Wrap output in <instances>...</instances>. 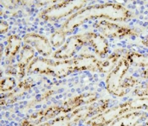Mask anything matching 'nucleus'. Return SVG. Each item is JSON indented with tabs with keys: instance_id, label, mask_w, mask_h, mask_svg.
Returning a JSON list of instances; mask_svg holds the SVG:
<instances>
[{
	"instance_id": "obj_6",
	"label": "nucleus",
	"mask_w": 148,
	"mask_h": 126,
	"mask_svg": "<svg viewBox=\"0 0 148 126\" xmlns=\"http://www.w3.org/2000/svg\"><path fill=\"white\" fill-rule=\"evenodd\" d=\"M63 114L64 112L62 106L53 105L48 107L47 108L37 111L34 114L27 116L21 121L20 126H38L49 121L51 119H54L58 115Z\"/></svg>"
},
{
	"instance_id": "obj_7",
	"label": "nucleus",
	"mask_w": 148,
	"mask_h": 126,
	"mask_svg": "<svg viewBox=\"0 0 148 126\" xmlns=\"http://www.w3.org/2000/svg\"><path fill=\"white\" fill-rule=\"evenodd\" d=\"M94 26L103 35L110 38H125L127 36L136 34V31L130 27L119 25L106 20L97 22Z\"/></svg>"
},
{
	"instance_id": "obj_26",
	"label": "nucleus",
	"mask_w": 148,
	"mask_h": 126,
	"mask_svg": "<svg viewBox=\"0 0 148 126\" xmlns=\"http://www.w3.org/2000/svg\"><path fill=\"white\" fill-rule=\"evenodd\" d=\"M142 44L144 45L145 46L148 47V34L144 38V40H142Z\"/></svg>"
},
{
	"instance_id": "obj_21",
	"label": "nucleus",
	"mask_w": 148,
	"mask_h": 126,
	"mask_svg": "<svg viewBox=\"0 0 148 126\" xmlns=\"http://www.w3.org/2000/svg\"><path fill=\"white\" fill-rule=\"evenodd\" d=\"M15 87H16V82H15V79L14 77H5L1 80L0 90L2 92H10L14 89Z\"/></svg>"
},
{
	"instance_id": "obj_19",
	"label": "nucleus",
	"mask_w": 148,
	"mask_h": 126,
	"mask_svg": "<svg viewBox=\"0 0 148 126\" xmlns=\"http://www.w3.org/2000/svg\"><path fill=\"white\" fill-rule=\"evenodd\" d=\"M131 65H135L139 67H148V54H140L139 52L132 51L126 54Z\"/></svg>"
},
{
	"instance_id": "obj_1",
	"label": "nucleus",
	"mask_w": 148,
	"mask_h": 126,
	"mask_svg": "<svg viewBox=\"0 0 148 126\" xmlns=\"http://www.w3.org/2000/svg\"><path fill=\"white\" fill-rule=\"evenodd\" d=\"M132 17L131 12L116 3L92 4L73 13L63 24L60 30L65 34L75 30L79 26L93 19H105L112 21H126Z\"/></svg>"
},
{
	"instance_id": "obj_12",
	"label": "nucleus",
	"mask_w": 148,
	"mask_h": 126,
	"mask_svg": "<svg viewBox=\"0 0 148 126\" xmlns=\"http://www.w3.org/2000/svg\"><path fill=\"white\" fill-rule=\"evenodd\" d=\"M26 72L53 76V61L45 58H35L27 67Z\"/></svg>"
},
{
	"instance_id": "obj_14",
	"label": "nucleus",
	"mask_w": 148,
	"mask_h": 126,
	"mask_svg": "<svg viewBox=\"0 0 148 126\" xmlns=\"http://www.w3.org/2000/svg\"><path fill=\"white\" fill-rule=\"evenodd\" d=\"M88 43L92 46L96 54L99 56L106 55L109 51V44L103 34L94 32L87 33Z\"/></svg>"
},
{
	"instance_id": "obj_24",
	"label": "nucleus",
	"mask_w": 148,
	"mask_h": 126,
	"mask_svg": "<svg viewBox=\"0 0 148 126\" xmlns=\"http://www.w3.org/2000/svg\"><path fill=\"white\" fill-rule=\"evenodd\" d=\"M9 29H10V24L4 20H1V22H0V33L1 34L7 33L9 31Z\"/></svg>"
},
{
	"instance_id": "obj_25",
	"label": "nucleus",
	"mask_w": 148,
	"mask_h": 126,
	"mask_svg": "<svg viewBox=\"0 0 148 126\" xmlns=\"http://www.w3.org/2000/svg\"><path fill=\"white\" fill-rule=\"evenodd\" d=\"M141 77L145 78V79H148V67L147 68L144 69L142 71H141V74H140Z\"/></svg>"
},
{
	"instance_id": "obj_27",
	"label": "nucleus",
	"mask_w": 148,
	"mask_h": 126,
	"mask_svg": "<svg viewBox=\"0 0 148 126\" xmlns=\"http://www.w3.org/2000/svg\"><path fill=\"white\" fill-rule=\"evenodd\" d=\"M140 126H148V121L147 123H145V124H143L142 125H140Z\"/></svg>"
},
{
	"instance_id": "obj_15",
	"label": "nucleus",
	"mask_w": 148,
	"mask_h": 126,
	"mask_svg": "<svg viewBox=\"0 0 148 126\" xmlns=\"http://www.w3.org/2000/svg\"><path fill=\"white\" fill-rule=\"evenodd\" d=\"M147 115L140 112H130L122 115L114 121L110 126H136L145 119Z\"/></svg>"
},
{
	"instance_id": "obj_2",
	"label": "nucleus",
	"mask_w": 148,
	"mask_h": 126,
	"mask_svg": "<svg viewBox=\"0 0 148 126\" xmlns=\"http://www.w3.org/2000/svg\"><path fill=\"white\" fill-rule=\"evenodd\" d=\"M86 1H55L39 13V18L44 21H56L83 9Z\"/></svg>"
},
{
	"instance_id": "obj_5",
	"label": "nucleus",
	"mask_w": 148,
	"mask_h": 126,
	"mask_svg": "<svg viewBox=\"0 0 148 126\" xmlns=\"http://www.w3.org/2000/svg\"><path fill=\"white\" fill-rule=\"evenodd\" d=\"M86 43H88L87 33L73 35L69 37L60 48L58 49L53 54V57L57 60H69Z\"/></svg>"
},
{
	"instance_id": "obj_4",
	"label": "nucleus",
	"mask_w": 148,
	"mask_h": 126,
	"mask_svg": "<svg viewBox=\"0 0 148 126\" xmlns=\"http://www.w3.org/2000/svg\"><path fill=\"white\" fill-rule=\"evenodd\" d=\"M136 111L134 99L127 101L125 103L119 104L102 112L101 114L91 117L86 121L87 126H107L111 125L117 119L125 115L128 112Z\"/></svg>"
},
{
	"instance_id": "obj_23",
	"label": "nucleus",
	"mask_w": 148,
	"mask_h": 126,
	"mask_svg": "<svg viewBox=\"0 0 148 126\" xmlns=\"http://www.w3.org/2000/svg\"><path fill=\"white\" fill-rule=\"evenodd\" d=\"M134 92H135L136 95L140 97V98H143V97L148 98V84L137 87L135 89Z\"/></svg>"
},
{
	"instance_id": "obj_8",
	"label": "nucleus",
	"mask_w": 148,
	"mask_h": 126,
	"mask_svg": "<svg viewBox=\"0 0 148 126\" xmlns=\"http://www.w3.org/2000/svg\"><path fill=\"white\" fill-rule=\"evenodd\" d=\"M108 103L109 101L108 99L97 100L93 103L87 104L86 106L80 107L75 109L70 114L72 115L73 119H75V121L78 123L80 120H84L90 116L93 117L105 111L108 106Z\"/></svg>"
},
{
	"instance_id": "obj_3",
	"label": "nucleus",
	"mask_w": 148,
	"mask_h": 126,
	"mask_svg": "<svg viewBox=\"0 0 148 126\" xmlns=\"http://www.w3.org/2000/svg\"><path fill=\"white\" fill-rule=\"evenodd\" d=\"M131 64L125 55L120 59L113 71L108 73L106 78V89L110 94L123 97L127 93V90L122 88V82Z\"/></svg>"
},
{
	"instance_id": "obj_13",
	"label": "nucleus",
	"mask_w": 148,
	"mask_h": 126,
	"mask_svg": "<svg viewBox=\"0 0 148 126\" xmlns=\"http://www.w3.org/2000/svg\"><path fill=\"white\" fill-rule=\"evenodd\" d=\"M34 56L35 51L33 47L28 45H25L22 46L19 57V61L16 66V71L19 78H22L25 75L27 67L32 61Z\"/></svg>"
},
{
	"instance_id": "obj_10",
	"label": "nucleus",
	"mask_w": 148,
	"mask_h": 126,
	"mask_svg": "<svg viewBox=\"0 0 148 126\" xmlns=\"http://www.w3.org/2000/svg\"><path fill=\"white\" fill-rule=\"evenodd\" d=\"M71 67L74 71H92L99 70L101 61L97 60L91 54H81L74 59H69Z\"/></svg>"
},
{
	"instance_id": "obj_16",
	"label": "nucleus",
	"mask_w": 148,
	"mask_h": 126,
	"mask_svg": "<svg viewBox=\"0 0 148 126\" xmlns=\"http://www.w3.org/2000/svg\"><path fill=\"white\" fill-rule=\"evenodd\" d=\"M22 40L21 38L17 34H10L8 37L7 44L5 47V57L7 58L10 61L17 55V53L20 51L21 48Z\"/></svg>"
},
{
	"instance_id": "obj_9",
	"label": "nucleus",
	"mask_w": 148,
	"mask_h": 126,
	"mask_svg": "<svg viewBox=\"0 0 148 126\" xmlns=\"http://www.w3.org/2000/svg\"><path fill=\"white\" fill-rule=\"evenodd\" d=\"M23 40L25 45L35 48L38 51V53H40L43 57H48L53 52V48L49 40L42 34L34 32L27 33L24 35Z\"/></svg>"
},
{
	"instance_id": "obj_11",
	"label": "nucleus",
	"mask_w": 148,
	"mask_h": 126,
	"mask_svg": "<svg viewBox=\"0 0 148 126\" xmlns=\"http://www.w3.org/2000/svg\"><path fill=\"white\" fill-rule=\"evenodd\" d=\"M97 97L96 93L88 92V93H81L79 95H76L75 97H72L64 101L62 106L64 114H69L74 111L75 109L80 108V106L85 104H89L97 101Z\"/></svg>"
},
{
	"instance_id": "obj_17",
	"label": "nucleus",
	"mask_w": 148,
	"mask_h": 126,
	"mask_svg": "<svg viewBox=\"0 0 148 126\" xmlns=\"http://www.w3.org/2000/svg\"><path fill=\"white\" fill-rule=\"evenodd\" d=\"M17 88L9 95L5 96V102H10L13 103V100H15L19 97L22 96L25 92H27L29 89H31L33 87V82L32 79H25V80L21 81L17 86Z\"/></svg>"
},
{
	"instance_id": "obj_18",
	"label": "nucleus",
	"mask_w": 148,
	"mask_h": 126,
	"mask_svg": "<svg viewBox=\"0 0 148 126\" xmlns=\"http://www.w3.org/2000/svg\"><path fill=\"white\" fill-rule=\"evenodd\" d=\"M120 58H121L120 52L115 51L112 53L107 59L101 61L98 71H101L102 73H109L117 66L118 62L120 61Z\"/></svg>"
},
{
	"instance_id": "obj_22",
	"label": "nucleus",
	"mask_w": 148,
	"mask_h": 126,
	"mask_svg": "<svg viewBox=\"0 0 148 126\" xmlns=\"http://www.w3.org/2000/svg\"><path fill=\"white\" fill-rule=\"evenodd\" d=\"M138 83H139V80L137 78L134 77H129L124 79L123 82H122V88L127 90V88L136 86Z\"/></svg>"
},
{
	"instance_id": "obj_20",
	"label": "nucleus",
	"mask_w": 148,
	"mask_h": 126,
	"mask_svg": "<svg viewBox=\"0 0 148 126\" xmlns=\"http://www.w3.org/2000/svg\"><path fill=\"white\" fill-rule=\"evenodd\" d=\"M66 35L67 34L64 32H63L60 29L55 30L51 34L50 39H49V41L52 46L56 47V48H58V47L60 48L66 41Z\"/></svg>"
}]
</instances>
